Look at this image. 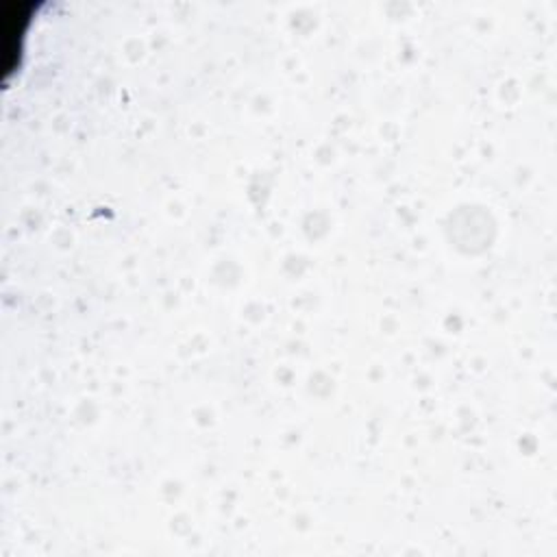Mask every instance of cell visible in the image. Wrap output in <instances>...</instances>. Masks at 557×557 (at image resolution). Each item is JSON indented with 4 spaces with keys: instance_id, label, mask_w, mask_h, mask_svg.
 Wrapping results in <instances>:
<instances>
[{
    "instance_id": "obj_1",
    "label": "cell",
    "mask_w": 557,
    "mask_h": 557,
    "mask_svg": "<svg viewBox=\"0 0 557 557\" xmlns=\"http://www.w3.org/2000/svg\"><path fill=\"white\" fill-rule=\"evenodd\" d=\"M30 13H33L30 2H4L2 7V76L4 81L20 65L22 39L28 28Z\"/></svg>"
}]
</instances>
